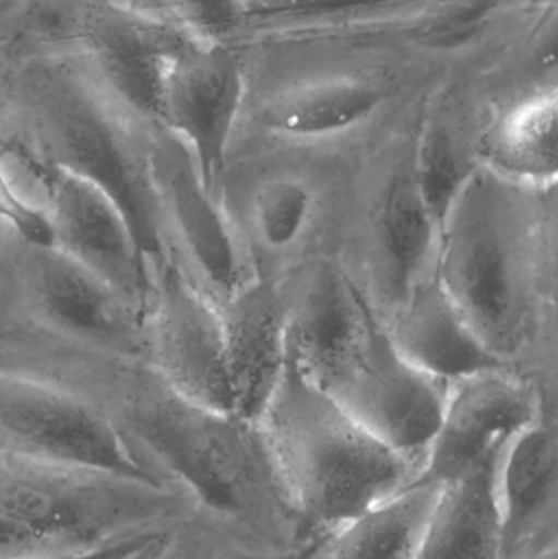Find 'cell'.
Instances as JSON below:
<instances>
[{"mask_svg": "<svg viewBox=\"0 0 558 559\" xmlns=\"http://www.w3.org/2000/svg\"><path fill=\"white\" fill-rule=\"evenodd\" d=\"M58 378L108 417L154 481L183 492L197 512L281 557L310 547L259 423L187 400L147 361L72 350Z\"/></svg>", "mask_w": 558, "mask_h": 559, "instance_id": "1", "label": "cell"}, {"mask_svg": "<svg viewBox=\"0 0 558 559\" xmlns=\"http://www.w3.org/2000/svg\"><path fill=\"white\" fill-rule=\"evenodd\" d=\"M159 127L71 49L19 48L0 61V143L102 190L127 218L151 278L176 262L151 166Z\"/></svg>", "mask_w": 558, "mask_h": 559, "instance_id": "2", "label": "cell"}, {"mask_svg": "<svg viewBox=\"0 0 558 559\" xmlns=\"http://www.w3.org/2000/svg\"><path fill=\"white\" fill-rule=\"evenodd\" d=\"M539 190L478 166L439 229L435 272L501 360L533 334L539 293Z\"/></svg>", "mask_w": 558, "mask_h": 559, "instance_id": "3", "label": "cell"}, {"mask_svg": "<svg viewBox=\"0 0 558 559\" xmlns=\"http://www.w3.org/2000/svg\"><path fill=\"white\" fill-rule=\"evenodd\" d=\"M259 426L310 547L422 479L425 468L377 439L290 357Z\"/></svg>", "mask_w": 558, "mask_h": 559, "instance_id": "4", "label": "cell"}, {"mask_svg": "<svg viewBox=\"0 0 558 559\" xmlns=\"http://www.w3.org/2000/svg\"><path fill=\"white\" fill-rule=\"evenodd\" d=\"M195 511L183 492L146 479L0 450V515L78 547L167 531Z\"/></svg>", "mask_w": 558, "mask_h": 559, "instance_id": "5", "label": "cell"}, {"mask_svg": "<svg viewBox=\"0 0 558 559\" xmlns=\"http://www.w3.org/2000/svg\"><path fill=\"white\" fill-rule=\"evenodd\" d=\"M193 38L180 26L121 0H41L10 19L7 52L71 49L121 104L141 120L161 124L167 66Z\"/></svg>", "mask_w": 558, "mask_h": 559, "instance_id": "6", "label": "cell"}, {"mask_svg": "<svg viewBox=\"0 0 558 559\" xmlns=\"http://www.w3.org/2000/svg\"><path fill=\"white\" fill-rule=\"evenodd\" d=\"M288 357L377 439L425 466L449 383L409 364L370 309L324 347Z\"/></svg>", "mask_w": 558, "mask_h": 559, "instance_id": "7", "label": "cell"}, {"mask_svg": "<svg viewBox=\"0 0 558 559\" xmlns=\"http://www.w3.org/2000/svg\"><path fill=\"white\" fill-rule=\"evenodd\" d=\"M0 318L74 347L150 364L147 312L46 242L13 239Z\"/></svg>", "mask_w": 558, "mask_h": 559, "instance_id": "8", "label": "cell"}, {"mask_svg": "<svg viewBox=\"0 0 558 559\" xmlns=\"http://www.w3.org/2000/svg\"><path fill=\"white\" fill-rule=\"evenodd\" d=\"M0 450L154 481L108 417L69 388L0 367ZM164 486V485H161Z\"/></svg>", "mask_w": 558, "mask_h": 559, "instance_id": "9", "label": "cell"}, {"mask_svg": "<svg viewBox=\"0 0 558 559\" xmlns=\"http://www.w3.org/2000/svg\"><path fill=\"white\" fill-rule=\"evenodd\" d=\"M151 166L177 264L222 305L251 282L225 203L206 190L187 147L164 127L154 131Z\"/></svg>", "mask_w": 558, "mask_h": 559, "instance_id": "10", "label": "cell"}, {"mask_svg": "<svg viewBox=\"0 0 558 559\" xmlns=\"http://www.w3.org/2000/svg\"><path fill=\"white\" fill-rule=\"evenodd\" d=\"M245 95V71L233 46L199 38L174 56L161 87V124L187 147L219 202Z\"/></svg>", "mask_w": 558, "mask_h": 559, "instance_id": "11", "label": "cell"}, {"mask_svg": "<svg viewBox=\"0 0 558 559\" xmlns=\"http://www.w3.org/2000/svg\"><path fill=\"white\" fill-rule=\"evenodd\" d=\"M28 202L45 218L52 248L147 312L150 269L123 213L102 190L36 163Z\"/></svg>", "mask_w": 558, "mask_h": 559, "instance_id": "12", "label": "cell"}, {"mask_svg": "<svg viewBox=\"0 0 558 559\" xmlns=\"http://www.w3.org/2000/svg\"><path fill=\"white\" fill-rule=\"evenodd\" d=\"M147 334L151 367L173 390L233 414L222 312L176 262H163L154 272Z\"/></svg>", "mask_w": 558, "mask_h": 559, "instance_id": "13", "label": "cell"}, {"mask_svg": "<svg viewBox=\"0 0 558 559\" xmlns=\"http://www.w3.org/2000/svg\"><path fill=\"white\" fill-rule=\"evenodd\" d=\"M544 413L539 391L507 368L449 383L444 413L422 478L441 485L467 478L494 462L517 433Z\"/></svg>", "mask_w": 558, "mask_h": 559, "instance_id": "14", "label": "cell"}, {"mask_svg": "<svg viewBox=\"0 0 558 559\" xmlns=\"http://www.w3.org/2000/svg\"><path fill=\"white\" fill-rule=\"evenodd\" d=\"M501 559L558 548V433L546 413L501 450L495 466Z\"/></svg>", "mask_w": 558, "mask_h": 559, "instance_id": "15", "label": "cell"}, {"mask_svg": "<svg viewBox=\"0 0 558 559\" xmlns=\"http://www.w3.org/2000/svg\"><path fill=\"white\" fill-rule=\"evenodd\" d=\"M218 308L233 414L259 423L287 365V314L281 288L249 282Z\"/></svg>", "mask_w": 558, "mask_h": 559, "instance_id": "16", "label": "cell"}, {"mask_svg": "<svg viewBox=\"0 0 558 559\" xmlns=\"http://www.w3.org/2000/svg\"><path fill=\"white\" fill-rule=\"evenodd\" d=\"M387 334L409 364L444 383L507 368L472 331L435 267L395 306Z\"/></svg>", "mask_w": 558, "mask_h": 559, "instance_id": "17", "label": "cell"}, {"mask_svg": "<svg viewBox=\"0 0 558 559\" xmlns=\"http://www.w3.org/2000/svg\"><path fill=\"white\" fill-rule=\"evenodd\" d=\"M442 489L418 479L318 538L298 559H416Z\"/></svg>", "mask_w": 558, "mask_h": 559, "instance_id": "18", "label": "cell"}, {"mask_svg": "<svg viewBox=\"0 0 558 559\" xmlns=\"http://www.w3.org/2000/svg\"><path fill=\"white\" fill-rule=\"evenodd\" d=\"M557 115L556 88L527 98L484 138L478 166L531 189L553 187L558 174Z\"/></svg>", "mask_w": 558, "mask_h": 559, "instance_id": "19", "label": "cell"}, {"mask_svg": "<svg viewBox=\"0 0 558 559\" xmlns=\"http://www.w3.org/2000/svg\"><path fill=\"white\" fill-rule=\"evenodd\" d=\"M380 248L396 305L435 267L439 226L423 200L412 159L390 177L380 200Z\"/></svg>", "mask_w": 558, "mask_h": 559, "instance_id": "20", "label": "cell"}, {"mask_svg": "<svg viewBox=\"0 0 558 559\" xmlns=\"http://www.w3.org/2000/svg\"><path fill=\"white\" fill-rule=\"evenodd\" d=\"M383 98L382 88L363 79H323L278 95L259 121L271 133L294 140L333 136L369 120Z\"/></svg>", "mask_w": 558, "mask_h": 559, "instance_id": "21", "label": "cell"}, {"mask_svg": "<svg viewBox=\"0 0 558 559\" xmlns=\"http://www.w3.org/2000/svg\"><path fill=\"white\" fill-rule=\"evenodd\" d=\"M498 456L467 478L444 485L416 559H501L495 501Z\"/></svg>", "mask_w": 558, "mask_h": 559, "instance_id": "22", "label": "cell"}, {"mask_svg": "<svg viewBox=\"0 0 558 559\" xmlns=\"http://www.w3.org/2000/svg\"><path fill=\"white\" fill-rule=\"evenodd\" d=\"M428 2L431 0H248L241 33L353 25Z\"/></svg>", "mask_w": 558, "mask_h": 559, "instance_id": "23", "label": "cell"}, {"mask_svg": "<svg viewBox=\"0 0 558 559\" xmlns=\"http://www.w3.org/2000/svg\"><path fill=\"white\" fill-rule=\"evenodd\" d=\"M412 164L423 200L441 229L452 202L478 163L464 156L444 124L429 123L419 138Z\"/></svg>", "mask_w": 558, "mask_h": 559, "instance_id": "24", "label": "cell"}, {"mask_svg": "<svg viewBox=\"0 0 558 559\" xmlns=\"http://www.w3.org/2000/svg\"><path fill=\"white\" fill-rule=\"evenodd\" d=\"M314 193L297 177H274L256 190L252 225L271 251H287L307 231L314 213Z\"/></svg>", "mask_w": 558, "mask_h": 559, "instance_id": "25", "label": "cell"}, {"mask_svg": "<svg viewBox=\"0 0 558 559\" xmlns=\"http://www.w3.org/2000/svg\"><path fill=\"white\" fill-rule=\"evenodd\" d=\"M159 16L202 41L231 46L241 35L248 0H121Z\"/></svg>", "mask_w": 558, "mask_h": 559, "instance_id": "26", "label": "cell"}, {"mask_svg": "<svg viewBox=\"0 0 558 559\" xmlns=\"http://www.w3.org/2000/svg\"><path fill=\"white\" fill-rule=\"evenodd\" d=\"M161 559H290L252 544L228 525L193 512L164 540Z\"/></svg>", "mask_w": 558, "mask_h": 559, "instance_id": "27", "label": "cell"}, {"mask_svg": "<svg viewBox=\"0 0 558 559\" xmlns=\"http://www.w3.org/2000/svg\"><path fill=\"white\" fill-rule=\"evenodd\" d=\"M513 0H431L413 20V35L431 48H454L480 32Z\"/></svg>", "mask_w": 558, "mask_h": 559, "instance_id": "28", "label": "cell"}, {"mask_svg": "<svg viewBox=\"0 0 558 559\" xmlns=\"http://www.w3.org/2000/svg\"><path fill=\"white\" fill-rule=\"evenodd\" d=\"M81 550L88 548L41 534L0 515V559H29Z\"/></svg>", "mask_w": 558, "mask_h": 559, "instance_id": "29", "label": "cell"}, {"mask_svg": "<svg viewBox=\"0 0 558 559\" xmlns=\"http://www.w3.org/2000/svg\"><path fill=\"white\" fill-rule=\"evenodd\" d=\"M174 528H167V531L144 532V534L121 538V540L111 542V544L102 545V547L88 548V550L46 555V557L29 559H127L128 557H131V555L143 550V548L150 547L151 544L159 540V538L166 537V535L169 534V532H173Z\"/></svg>", "mask_w": 558, "mask_h": 559, "instance_id": "30", "label": "cell"}, {"mask_svg": "<svg viewBox=\"0 0 558 559\" xmlns=\"http://www.w3.org/2000/svg\"><path fill=\"white\" fill-rule=\"evenodd\" d=\"M19 233L0 218V292H2L3 275H5L7 259H9L10 248H12L13 239Z\"/></svg>", "mask_w": 558, "mask_h": 559, "instance_id": "31", "label": "cell"}, {"mask_svg": "<svg viewBox=\"0 0 558 559\" xmlns=\"http://www.w3.org/2000/svg\"><path fill=\"white\" fill-rule=\"evenodd\" d=\"M10 39V15L0 5V59L5 55Z\"/></svg>", "mask_w": 558, "mask_h": 559, "instance_id": "32", "label": "cell"}, {"mask_svg": "<svg viewBox=\"0 0 558 559\" xmlns=\"http://www.w3.org/2000/svg\"><path fill=\"white\" fill-rule=\"evenodd\" d=\"M167 535L166 537L154 542V544H151L150 547L143 548V550L138 551V554L131 555V557H128L127 559H161V548H163V544L164 540H166Z\"/></svg>", "mask_w": 558, "mask_h": 559, "instance_id": "33", "label": "cell"}, {"mask_svg": "<svg viewBox=\"0 0 558 559\" xmlns=\"http://www.w3.org/2000/svg\"><path fill=\"white\" fill-rule=\"evenodd\" d=\"M38 2H41V0H0V5L10 16H13Z\"/></svg>", "mask_w": 558, "mask_h": 559, "instance_id": "34", "label": "cell"}, {"mask_svg": "<svg viewBox=\"0 0 558 559\" xmlns=\"http://www.w3.org/2000/svg\"><path fill=\"white\" fill-rule=\"evenodd\" d=\"M530 559H558V548L556 550L546 551V554L537 555V557Z\"/></svg>", "mask_w": 558, "mask_h": 559, "instance_id": "35", "label": "cell"}]
</instances>
